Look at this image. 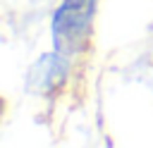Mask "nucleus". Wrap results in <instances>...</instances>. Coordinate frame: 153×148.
Here are the masks:
<instances>
[{
	"label": "nucleus",
	"instance_id": "obj_1",
	"mask_svg": "<svg viewBox=\"0 0 153 148\" xmlns=\"http://www.w3.org/2000/svg\"><path fill=\"white\" fill-rule=\"evenodd\" d=\"M98 0H62L53 14V41L57 50L74 53L88 43Z\"/></svg>",
	"mask_w": 153,
	"mask_h": 148
}]
</instances>
